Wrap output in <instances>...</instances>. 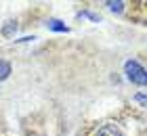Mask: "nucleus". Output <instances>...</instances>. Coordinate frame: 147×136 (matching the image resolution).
I'll use <instances>...</instances> for the list:
<instances>
[{"mask_svg":"<svg viewBox=\"0 0 147 136\" xmlns=\"http://www.w3.org/2000/svg\"><path fill=\"white\" fill-rule=\"evenodd\" d=\"M51 27L53 29H65V25H59V21H51Z\"/></svg>","mask_w":147,"mask_h":136,"instance_id":"5","label":"nucleus"},{"mask_svg":"<svg viewBox=\"0 0 147 136\" xmlns=\"http://www.w3.org/2000/svg\"><path fill=\"white\" fill-rule=\"evenodd\" d=\"M11 71H13V69H11V63H9V61H4V59H0V82L9 78Z\"/></svg>","mask_w":147,"mask_h":136,"instance_id":"3","label":"nucleus"},{"mask_svg":"<svg viewBox=\"0 0 147 136\" xmlns=\"http://www.w3.org/2000/svg\"><path fill=\"white\" fill-rule=\"evenodd\" d=\"M126 76H128V80L132 84H139V86H145V82H147L143 65L137 63V61H128V63H126Z\"/></svg>","mask_w":147,"mask_h":136,"instance_id":"2","label":"nucleus"},{"mask_svg":"<svg viewBox=\"0 0 147 136\" xmlns=\"http://www.w3.org/2000/svg\"><path fill=\"white\" fill-rule=\"evenodd\" d=\"M84 136H132L124 121L120 119H103L99 124H92Z\"/></svg>","mask_w":147,"mask_h":136,"instance_id":"1","label":"nucleus"},{"mask_svg":"<svg viewBox=\"0 0 147 136\" xmlns=\"http://www.w3.org/2000/svg\"><path fill=\"white\" fill-rule=\"evenodd\" d=\"M13 29H17V25H15V23H11V25H6V27H4V29H2V33H4V36H9V33H11Z\"/></svg>","mask_w":147,"mask_h":136,"instance_id":"4","label":"nucleus"}]
</instances>
